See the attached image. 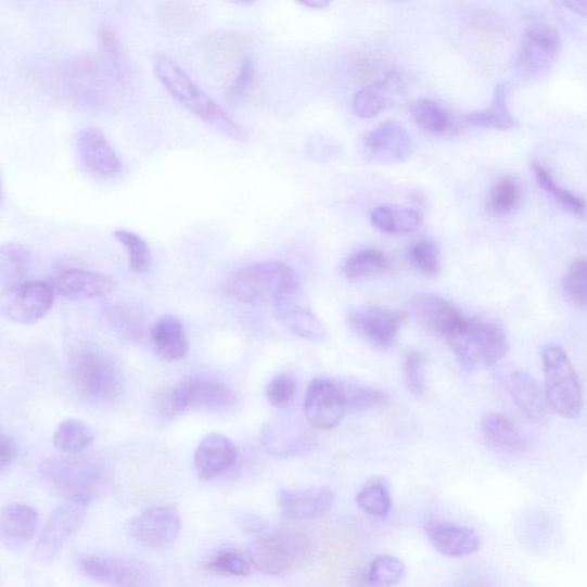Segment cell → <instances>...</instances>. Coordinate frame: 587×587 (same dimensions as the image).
Returning a JSON list of instances; mask_svg holds the SVG:
<instances>
[{
	"instance_id": "484cf974",
	"label": "cell",
	"mask_w": 587,
	"mask_h": 587,
	"mask_svg": "<svg viewBox=\"0 0 587 587\" xmlns=\"http://www.w3.org/2000/svg\"><path fill=\"white\" fill-rule=\"evenodd\" d=\"M405 93V85L400 74L393 72L381 82L361 89L353 100V111L361 118H372L384 109L397 103Z\"/></svg>"
},
{
	"instance_id": "f6af8a7d",
	"label": "cell",
	"mask_w": 587,
	"mask_h": 587,
	"mask_svg": "<svg viewBox=\"0 0 587 587\" xmlns=\"http://www.w3.org/2000/svg\"><path fill=\"white\" fill-rule=\"evenodd\" d=\"M563 290L575 306L587 309V258L575 260L565 272Z\"/></svg>"
},
{
	"instance_id": "836d02e7",
	"label": "cell",
	"mask_w": 587,
	"mask_h": 587,
	"mask_svg": "<svg viewBox=\"0 0 587 587\" xmlns=\"http://www.w3.org/2000/svg\"><path fill=\"white\" fill-rule=\"evenodd\" d=\"M33 267L30 251L14 242L3 245L0 250V280L4 291L27 282L25 279Z\"/></svg>"
},
{
	"instance_id": "5b68a950",
	"label": "cell",
	"mask_w": 587,
	"mask_h": 587,
	"mask_svg": "<svg viewBox=\"0 0 587 587\" xmlns=\"http://www.w3.org/2000/svg\"><path fill=\"white\" fill-rule=\"evenodd\" d=\"M299 291L298 275L285 263L278 260L255 263L237 272L230 281L233 297L247 306L273 303Z\"/></svg>"
},
{
	"instance_id": "83f0119b",
	"label": "cell",
	"mask_w": 587,
	"mask_h": 587,
	"mask_svg": "<svg viewBox=\"0 0 587 587\" xmlns=\"http://www.w3.org/2000/svg\"><path fill=\"white\" fill-rule=\"evenodd\" d=\"M155 353L165 360L178 361L187 358L189 341L181 321L171 315L162 316L151 330Z\"/></svg>"
},
{
	"instance_id": "44dd1931",
	"label": "cell",
	"mask_w": 587,
	"mask_h": 587,
	"mask_svg": "<svg viewBox=\"0 0 587 587\" xmlns=\"http://www.w3.org/2000/svg\"><path fill=\"white\" fill-rule=\"evenodd\" d=\"M335 495L328 488H305L282 490L279 508L283 518L292 521H307L329 513Z\"/></svg>"
},
{
	"instance_id": "5bb4252c",
	"label": "cell",
	"mask_w": 587,
	"mask_h": 587,
	"mask_svg": "<svg viewBox=\"0 0 587 587\" xmlns=\"http://www.w3.org/2000/svg\"><path fill=\"white\" fill-rule=\"evenodd\" d=\"M54 290L42 281H27L4 291L2 312L4 317L22 326H33L42 320L51 310Z\"/></svg>"
},
{
	"instance_id": "db71d44e",
	"label": "cell",
	"mask_w": 587,
	"mask_h": 587,
	"mask_svg": "<svg viewBox=\"0 0 587 587\" xmlns=\"http://www.w3.org/2000/svg\"><path fill=\"white\" fill-rule=\"evenodd\" d=\"M563 5L576 14L587 16V0H569Z\"/></svg>"
},
{
	"instance_id": "d4e9b609",
	"label": "cell",
	"mask_w": 587,
	"mask_h": 587,
	"mask_svg": "<svg viewBox=\"0 0 587 587\" xmlns=\"http://www.w3.org/2000/svg\"><path fill=\"white\" fill-rule=\"evenodd\" d=\"M38 525L39 515L31 506L11 503L0 516V539L9 551H22L35 537Z\"/></svg>"
},
{
	"instance_id": "1f68e13d",
	"label": "cell",
	"mask_w": 587,
	"mask_h": 587,
	"mask_svg": "<svg viewBox=\"0 0 587 587\" xmlns=\"http://www.w3.org/2000/svg\"><path fill=\"white\" fill-rule=\"evenodd\" d=\"M69 87L73 94L88 104L104 100V87L93 60L79 59L69 66Z\"/></svg>"
},
{
	"instance_id": "ffe728a7",
	"label": "cell",
	"mask_w": 587,
	"mask_h": 587,
	"mask_svg": "<svg viewBox=\"0 0 587 587\" xmlns=\"http://www.w3.org/2000/svg\"><path fill=\"white\" fill-rule=\"evenodd\" d=\"M238 459L235 444L225 435L212 433L202 438L194 452L197 476L212 481L232 470Z\"/></svg>"
},
{
	"instance_id": "7c38bea8",
	"label": "cell",
	"mask_w": 587,
	"mask_h": 587,
	"mask_svg": "<svg viewBox=\"0 0 587 587\" xmlns=\"http://www.w3.org/2000/svg\"><path fill=\"white\" fill-rule=\"evenodd\" d=\"M179 414L189 409L221 411L232 407L237 395L225 381L212 375H195L169 390Z\"/></svg>"
},
{
	"instance_id": "f35d334b",
	"label": "cell",
	"mask_w": 587,
	"mask_h": 587,
	"mask_svg": "<svg viewBox=\"0 0 587 587\" xmlns=\"http://www.w3.org/2000/svg\"><path fill=\"white\" fill-rule=\"evenodd\" d=\"M533 171L538 186L548 192L563 209L577 217H586L587 204L584 199L560 187L550 171L538 162L533 165Z\"/></svg>"
},
{
	"instance_id": "e0dca14e",
	"label": "cell",
	"mask_w": 587,
	"mask_h": 587,
	"mask_svg": "<svg viewBox=\"0 0 587 587\" xmlns=\"http://www.w3.org/2000/svg\"><path fill=\"white\" fill-rule=\"evenodd\" d=\"M413 151L412 139L395 120L383 123L363 137V153L380 164H401Z\"/></svg>"
},
{
	"instance_id": "ab89813d",
	"label": "cell",
	"mask_w": 587,
	"mask_h": 587,
	"mask_svg": "<svg viewBox=\"0 0 587 587\" xmlns=\"http://www.w3.org/2000/svg\"><path fill=\"white\" fill-rule=\"evenodd\" d=\"M356 501L363 512L372 516H387L393 503L387 481L383 478L369 481L357 495Z\"/></svg>"
},
{
	"instance_id": "8fae6325",
	"label": "cell",
	"mask_w": 587,
	"mask_h": 587,
	"mask_svg": "<svg viewBox=\"0 0 587 587\" xmlns=\"http://www.w3.org/2000/svg\"><path fill=\"white\" fill-rule=\"evenodd\" d=\"M75 155L78 166L98 180H113L124 173L125 164L105 132L87 127L75 137Z\"/></svg>"
},
{
	"instance_id": "277c9868",
	"label": "cell",
	"mask_w": 587,
	"mask_h": 587,
	"mask_svg": "<svg viewBox=\"0 0 587 587\" xmlns=\"http://www.w3.org/2000/svg\"><path fill=\"white\" fill-rule=\"evenodd\" d=\"M248 556L259 573L283 577L306 565L312 558V546L306 535L288 532H261L248 545Z\"/></svg>"
},
{
	"instance_id": "9c48e42d",
	"label": "cell",
	"mask_w": 587,
	"mask_h": 587,
	"mask_svg": "<svg viewBox=\"0 0 587 587\" xmlns=\"http://www.w3.org/2000/svg\"><path fill=\"white\" fill-rule=\"evenodd\" d=\"M561 49L559 33L548 25H534L525 30L516 56L515 69L525 80L549 74Z\"/></svg>"
},
{
	"instance_id": "74e56055",
	"label": "cell",
	"mask_w": 587,
	"mask_h": 587,
	"mask_svg": "<svg viewBox=\"0 0 587 587\" xmlns=\"http://www.w3.org/2000/svg\"><path fill=\"white\" fill-rule=\"evenodd\" d=\"M411 115L419 128L432 135H445L452 127L450 113L432 99L416 100Z\"/></svg>"
},
{
	"instance_id": "11a10c76",
	"label": "cell",
	"mask_w": 587,
	"mask_h": 587,
	"mask_svg": "<svg viewBox=\"0 0 587 587\" xmlns=\"http://www.w3.org/2000/svg\"><path fill=\"white\" fill-rule=\"evenodd\" d=\"M303 7L310 8L314 10H322L326 8H329L331 2H327V0H308V2H302Z\"/></svg>"
},
{
	"instance_id": "4dcf8cb0",
	"label": "cell",
	"mask_w": 587,
	"mask_h": 587,
	"mask_svg": "<svg viewBox=\"0 0 587 587\" xmlns=\"http://www.w3.org/2000/svg\"><path fill=\"white\" fill-rule=\"evenodd\" d=\"M512 87L500 84L496 87L490 107L481 112L471 113L464 117L465 123L473 127L496 130H510L519 127L518 119L509 109V98Z\"/></svg>"
},
{
	"instance_id": "ee69618b",
	"label": "cell",
	"mask_w": 587,
	"mask_h": 587,
	"mask_svg": "<svg viewBox=\"0 0 587 587\" xmlns=\"http://www.w3.org/2000/svg\"><path fill=\"white\" fill-rule=\"evenodd\" d=\"M521 188L512 177H503L497 181L489 197V210L497 217L512 214L519 206Z\"/></svg>"
},
{
	"instance_id": "f1b7e54d",
	"label": "cell",
	"mask_w": 587,
	"mask_h": 587,
	"mask_svg": "<svg viewBox=\"0 0 587 587\" xmlns=\"http://www.w3.org/2000/svg\"><path fill=\"white\" fill-rule=\"evenodd\" d=\"M481 430L484 439L497 452L514 456L526 451V442L515 424L501 413H485L481 419Z\"/></svg>"
},
{
	"instance_id": "cb8c5ba5",
	"label": "cell",
	"mask_w": 587,
	"mask_h": 587,
	"mask_svg": "<svg viewBox=\"0 0 587 587\" xmlns=\"http://www.w3.org/2000/svg\"><path fill=\"white\" fill-rule=\"evenodd\" d=\"M429 539L434 548L450 558L471 556L480 549V538L469 526L447 522L431 521L424 526Z\"/></svg>"
},
{
	"instance_id": "7a4b0ae2",
	"label": "cell",
	"mask_w": 587,
	"mask_h": 587,
	"mask_svg": "<svg viewBox=\"0 0 587 587\" xmlns=\"http://www.w3.org/2000/svg\"><path fill=\"white\" fill-rule=\"evenodd\" d=\"M40 477L54 495L89 506L106 492L110 481L103 462L78 455L47 459L40 465Z\"/></svg>"
},
{
	"instance_id": "d6a6232c",
	"label": "cell",
	"mask_w": 587,
	"mask_h": 587,
	"mask_svg": "<svg viewBox=\"0 0 587 587\" xmlns=\"http://www.w3.org/2000/svg\"><path fill=\"white\" fill-rule=\"evenodd\" d=\"M374 228L387 234H409L418 231L423 217L420 212L403 206H382L371 214Z\"/></svg>"
},
{
	"instance_id": "52a82bcc",
	"label": "cell",
	"mask_w": 587,
	"mask_h": 587,
	"mask_svg": "<svg viewBox=\"0 0 587 587\" xmlns=\"http://www.w3.org/2000/svg\"><path fill=\"white\" fill-rule=\"evenodd\" d=\"M543 370L549 408L565 419L579 416L584 403L583 391L569 355L557 344H550L543 352Z\"/></svg>"
},
{
	"instance_id": "bcb514c9",
	"label": "cell",
	"mask_w": 587,
	"mask_h": 587,
	"mask_svg": "<svg viewBox=\"0 0 587 587\" xmlns=\"http://www.w3.org/2000/svg\"><path fill=\"white\" fill-rule=\"evenodd\" d=\"M206 569L210 572L231 576L247 577L251 574V564L235 550L227 549L217 552L206 563Z\"/></svg>"
},
{
	"instance_id": "ac0fdd59",
	"label": "cell",
	"mask_w": 587,
	"mask_h": 587,
	"mask_svg": "<svg viewBox=\"0 0 587 587\" xmlns=\"http://www.w3.org/2000/svg\"><path fill=\"white\" fill-rule=\"evenodd\" d=\"M277 320L292 334L311 342H322L327 328L311 310L309 303L299 292L273 302Z\"/></svg>"
},
{
	"instance_id": "2e32d148",
	"label": "cell",
	"mask_w": 587,
	"mask_h": 587,
	"mask_svg": "<svg viewBox=\"0 0 587 587\" xmlns=\"http://www.w3.org/2000/svg\"><path fill=\"white\" fill-rule=\"evenodd\" d=\"M346 409L339 382L321 378L310 382L305 398V416L310 426L320 431L333 430Z\"/></svg>"
},
{
	"instance_id": "7dc6e473",
	"label": "cell",
	"mask_w": 587,
	"mask_h": 587,
	"mask_svg": "<svg viewBox=\"0 0 587 587\" xmlns=\"http://www.w3.org/2000/svg\"><path fill=\"white\" fill-rule=\"evenodd\" d=\"M340 383V382H339ZM340 388L346 403L347 409H372L382 407L390 400L386 393L368 387L355 386V384L340 383Z\"/></svg>"
},
{
	"instance_id": "d590c367",
	"label": "cell",
	"mask_w": 587,
	"mask_h": 587,
	"mask_svg": "<svg viewBox=\"0 0 587 587\" xmlns=\"http://www.w3.org/2000/svg\"><path fill=\"white\" fill-rule=\"evenodd\" d=\"M94 442V435L82 421L67 419L59 423L53 434V447L64 455H79Z\"/></svg>"
},
{
	"instance_id": "7402d4cb",
	"label": "cell",
	"mask_w": 587,
	"mask_h": 587,
	"mask_svg": "<svg viewBox=\"0 0 587 587\" xmlns=\"http://www.w3.org/2000/svg\"><path fill=\"white\" fill-rule=\"evenodd\" d=\"M414 315L445 340L451 336L465 317L450 301L434 294H418L411 302Z\"/></svg>"
},
{
	"instance_id": "4316f807",
	"label": "cell",
	"mask_w": 587,
	"mask_h": 587,
	"mask_svg": "<svg viewBox=\"0 0 587 587\" xmlns=\"http://www.w3.org/2000/svg\"><path fill=\"white\" fill-rule=\"evenodd\" d=\"M506 387L518 409L529 420L541 421L549 404L545 391L528 372L512 368L506 374Z\"/></svg>"
},
{
	"instance_id": "6da1fadb",
	"label": "cell",
	"mask_w": 587,
	"mask_h": 587,
	"mask_svg": "<svg viewBox=\"0 0 587 587\" xmlns=\"http://www.w3.org/2000/svg\"><path fill=\"white\" fill-rule=\"evenodd\" d=\"M151 63L161 86L180 106L187 109L202 123L239 143L248 141V131L237 124L205 90H202L173 58L165 53H155L152 55Z\"/></svg>"
},
{
	"instance_id": "c3c4849f",
	"label": "cell",
	"mask_w": 587,
	"mask_h": 587,
	"mask_svg": "<svg viewBox=\"0 0 587 587\" xmlns=\"http://www.w3.org/2000/svg\"><path fill=\"white\" fill-rule=\"evenodd\" d=\"M411 266L423 275L435 276L441 269L439 252L431 240H421L408 254Z\"/></svg>"
},
{
	"instance_id": "f5cc1de1",
	"label": "cell",
	"mask_w": 587,
	"mask_h": 587,
	"mask_svg": "<svg viewBox=\"0 0 587 587\" xmlns=\"http://www.w3.org/2000/svg\"><path fill=\"white\" fill-rule=\"evenodd\" d=\"M17 456V447L15 441L2 433L0 435V471L5 472Z\"/></svg>"
},
{
	"instance_id": "3957f363",
	"label": "cell",
	"mask_w": 587,
	"mask_h": 587,
	"mask_svg": "<svg viewBox=\"0 0 587 587\" xmlns=\"http://www.w3.org/2000/svg\"><path fill=\"white\" fill-rule=\"evenodd\" d=\"M460 366L468 371L487 370L510 352V342L496 322L465 317L462 326L447 339Z\"/></svg>"
},
{
	"instance_id": "9f6ffc18",
	"label": "cell",
	"mask_w": 587,
	"mask_h": 587,
	"mask_svg": "<svg viewBox=\"0 0 587 587\" xmlns=\"http://www.w3.org/2000/svg\"><path fill=\"white\" fill-rule=\"evenodd\" d=\"M468 587H489V586H485V585H471V586H468Z\"/></svg>"
},
{
	"instance_id": "7bdbcfd3",
	"label": "cell",
	"mask_w": 587,
	"mask_h": 587,
	"mask_svg": "<svg viewBox=\"0 0 587 587\" xmlns=\"http://www.w3.org/2000/svg\"><path fill=\"white\" fill-rule=\"evenodd\" d=\"M113 235L127 251L131 270L136 273L149 272L152 266V251L148 242L139 234L125 229L114 231Z\"/></svg>"
},
{
	"instance_id": "f907efd6",
	"label": "cell",
	"mask_w": 587,
	"mask_h": 587,
	"mask_svg": "<svg viewBox=\"0 0 587 587\" xmlns=\"http://www.w3.org/2000/svg\"><path fill=\"white\" fill-rule=\"evenodd\" d=\"M256 75V62L252 56H247L242 62L239 72L231 82L228 90V99L230 103L237 104L244 99L253 87Z\"/></svg>"
},
{
	"instance_id": "603a6c76",
	"label": "cell",
	"mask_w": 587,
	"mask_h": 587,
	"mask_svg": "<svg viewBox=\"0 0 587 587\" xmlns=\"http://www.w3.org/2000/svg\"><path fill=\"white\" fill-rule=\"evenodd\" d=\"M53 290L72 301H87L113 292L116 283L113 279L93 271L66 269L56 273Z\"/></svg>"
},
{
	"instance_id": "d6986e66",
	"label": "cell",
	"mask_w": 587,
	"mask_h": 587,
	"mask_svg": "<svg viewBox=\"0 0 587 587\" xmlns=\"http://www.w3.org/2000/svg\"><path fill=\"white\" fill-rule=\"evenodd\" d=\"M354 331L380 348L391 347L404 321V315L382 307H362L349 317Z\"/></svg>"
},
{
	"instance_id": "681fc988",
	"label": "cell",
	"mask_w": 587,
	"mask_h": 587,
	"mask_svg": "<svg viewBox=\"0 0 587 587\" xmlns=\"http://www.w3.org/2000/svg\"><path fill=\"white\" fill-rule=\"evenodd\" d=\"M297 382L291 373H280L275 377L267 388V398L272 407L283 409L289 407L296 393Z\"/></svg>"
},
{
	"instance_id": "9a60e30c",
	"label": "cell",
	"mask_w": 587,
	"mask_h": 587,
	"mask_svg": "<svg viewBox=\"0 0 587 587\" xmlns=\"http://www.w3.org/2000/svg\"><path fill=\"white\" fill-rule=\"evenodd\" d=\"M260 444L267 454L277 458H291L309 454L316 439L305 423L294 419H275L265 424Z\"/></svg>"
},
{
	"instance_id": "e575fe53",
	"label": "cell",
	"mask_w": 587,
	"mask_h": 587,
	"mask_svg": "<svg viewBox=\"0 0 587 587\" xmlns=\"http://www.w3.org/2000/svg\"><path fill=\"white\" fill-rule=\"evenodd\" d=\"M405 576V564L400 559L383 554L377 557L367 572L355 577L357 587H394Z\"/></svg>"
},
{
	"instance_id": "4fadbf2b",
	"label": "cell",
	"mask_w": 587,
	"mask_h": 587,
	"mask_svg": "<svg viewBox=\"0 0 587 587\" xmlns=\"http://www.w3.org/2000/svg\"><path fill=\"white\" fill-rule=\"evenodd\" d=\"M88 509L89 505L74 501L59 505L51 513L43 532L40 533L37 539L36 559L48 562L62 552L65 545L84 524Z\"/></svg>"
},
{
	"instance_id": "f546056e",
	"label": "cell",
	"mask_w": 587,
	"mask_h": 587,
	"mask_svg": "<svg viewBox=\"0 0 587 587\" xmlns=\"http://www.w3.org/2000/svg\"><path fill=\"white\" fill-rule=\"evenodd\" d=\"M98 40L101 53L120 87H127L131 79V66L123 39L112 23L104 20L98 28Z\"/></svg>"
},
{
	"instance_id": "b9f144b4",
	"label": "cell",
	"mask_w": 587,
	"mask_h": 587,
	"mask_svg": "<svg viewBox=\"0 0 587 587\" xmlns=\"http://www.w3.org/2000/svg\"><path fill=\"white\" fill-rule=\"evenodd\" d=\"M200 16V8L191 2L162 3L157 11L162 27L170 33H181L192 27Z\"/></svg>"
},
{
	"instance_id": "ba28073f",
	"label": "cell",
	"mask_w": 587,
	"mask_h": 587,
	"mask_svg": "<svg viewBox=\"0 0 587 587\" xmlns=\"http://www.w3.org/2000/svg\"><path fill=\"white\" fill-rule=\"evenodd\" d=\"M80 574L110 587H159L150 566L136 559L84 553L76 557Z\"/></svg>"
},
{
	"instance_id": "30bf717a",
	"label": "cell",
	"mask_w": 587,
	"mask_h": 587,
	"mask_svg": "<svg viewBox=\"0 0 587 587\" xmlns=\"http://www.w3.org/2000/svg\"><path fill=\"white\" fill-rule=\"evenodd\" d=\"M181 529V519L174 506H151L127 523L131 539L144 548L167 550L177 541Z\"/></svg>"
},
{
	"instance_id": "60d3db41",
	"label": "cell",
	"mask_w": 587,
	"mask_h": 587,
	"mask_svg": "<svg viewBox=\"0 0 587 587\" xmlns=\"http://www.w3.org/2000/svg\"><path fill=\"white\" fill-rule=\"evenodd\" d=\"M391 268L390 257L378 250H363L352 255L343 272L348 279H360L386 272Z\"/></svg>"
},
{
	"instance_id": "816d5d0a",
	"label": "cell",
	"mask_w": 587,
	"mask_h": 587,
	"mask_svg": "<svg viewBox=\"0 0 587 587\" xmlns=\"http://www.w3.org/2000/svg\"><path fill=\"white\" fill-rule=\"evenodd\" d=\"M404 378L409 392L417 398L424 394L423 357L412 352L404 360Z\"/></svg>"
},
{
	"instance_id": "8d00e7d4",
	"label": "cell",
	"mask_w": 587,
	"mask_h": 587,
	"mask_svg": "<svg viewBox=\"0 0 587 587\" xmlns=\"http://www.w3.org/2000/svg\"><path fill=\"white\" fill-rule=\"evenodd\" d=\"M105 318L110 328L127 341L138 342L143 337L144 318L137 307L129 303H115L106 309Z\"/></svg>"
},
{
	"instance_id": "8992f818",
	"label": "cell",
	"mask_w": 587,
	"mask_h": 587,
	"mask_svg": "<svg viewBox=\"0 0 587 587\" xmlns=\"http://www.w3.org/2000/svg\"><path fill=\"white\" fill-rule=\"evenodd\" d=\"M69 373L76 392L91 403L109 404L123 392V375L116 361L99 348L84 347L74 352Z\"/></svg>"
}]
</instances>
